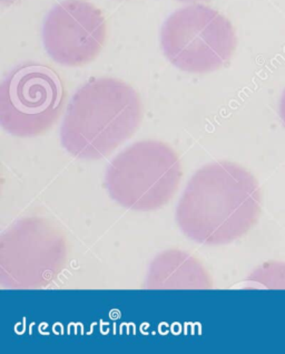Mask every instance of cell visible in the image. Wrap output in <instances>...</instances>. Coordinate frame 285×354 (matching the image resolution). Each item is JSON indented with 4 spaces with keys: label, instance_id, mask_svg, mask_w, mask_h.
<instances>
[{
    "label": "cell",
    "instance_id": "obj_10",
    "mask_svg": "<svg viewBox=\"0 0 285 354\" xmlns=\"http://www.w3.org/2000/svg\"><path fill=\"white\" fill-rule=\"evenodd\" d=\"M3 3H14V0H1Z\"/></svg>",
    "mask_w": 285,
    "mask_h": 354
},
{
    "label": "cell",
    "instance_id": "obj_11",
    "mask_svg": "<svg viewBox=\"0 0 285 354\" xmlns=\"http://www.w3.org/2000/svg\"><path fill=\"white\" fill-rule=\"evenodd\" d=\"M181 1H196V0H181Z\"/></svg>",
    "mask_w": 285,
    "mask_h": 354
},
{
    "label": "cell",
    "instance_id": "obj_9",
    "mask_svg": "<svg viewBox=\"0 0 285 354\" xmlns=\"http://www.w3.org/2000/svg\"><path fill=\"white\" fill-rule=\"evenodd\" d=\"M279 116H281V119L285 124V90L283 92L281 101H279Z\"/></svg>",
    "mask_w": 285,
    "mask_h": 354
},
{
    "label": "cell",
    "instance_id": "obj_3",
    "mask_svg": "<svg viewBox=\"0 0 285 354\" xmlns=\"http://www.w3.org/2000/svg\"><path fill=\"white\" fill-rule=\"evenodd\" d=\"M183 177L179 154L157 140L130 145L106 172L110 197L127 209L152 212L170 203Z\"/></svg>",
    "mask_w": 285,
    "mask_h": 354
},
{
    "label": "cell",
    "instance_id": "obj_2",
    "mask_svg": "<svg viewBox=\"0 0 285 354\" xmlns=\"http://www.w3.org/2000/svg\"><path fill=\"white\" fill-rule=\"evenodd\" d=\"M141 119V97L130 85L96 79L81 87L68 105L61 145L77 159H103L134 136Z\"/></svg>",
    "mask_w": 285,
    "mask_h": 354
},
{
    "label": "cell",
    "instance_id": "obj_5",
    "mask_svg": "<svg viewBox=\"0 0 285 354\" xmlns=\"http://www.w3.org/2000/svg\"><path fill=\"white\" fill-rule=\"evenodd\" d=\"M167 59L184 72L205 74L228 64L237 50L233 25L210 7L192 5L167 18L161 30Z\"/></svg>",
    "mask_w": 285,
    "mask_h": 354
},
{
    "label": "cell",
    "instance_id": "obj_8",
    "mask_svg": "<svg viewBox=\"0 0 285 354\" xmlns=\"http://www.w3.org/2000/svg\"><path fill=\"white\" fill-rule=\"evenodd\" d=\"M148 288H210V274L199 259L183 250H168L150 266Z\"/></svg>",
    "mask_w": 285,
    "mask_h": 354
},
{
    "label": "cell",
    "instance_id": "obj_7",
    "mask_svg": "<svg viewBox=\"0 0 285 354\" xmlns=\"http://www.w3.org/2000/svg\"><path fill=\"white\" fill-rule=\"evenodd\" d=\"M106 38L104 15L86 0L61 1L43 24V46L54 61L66 66L92 63L101 54Z\"/></svg>",
    "mask_w": 285,
    "mask_h": 354
},
{
    "label": "cell",
    "instance_id": "obj_4",
    "mask_svg": "<svg viewBox=\"0 0 285 354\" xmlns=\"http://www.w3.org/2000/svg\"><path fill=\"white\" fill-rule=\"evenodd\" d=\"M70 245L65 232L47 218H23L0 239V285L47 288L66 268Z\"/></svg>",
    "mask_w": 285,
    "mask_h": 354
},
{
    "label": "cell",
    "instance_id": "obj_1",
    "mask_svg": "<svg viewBox=\"0 0 285 354\" xmlns=\"http://www.w3.org/2000/svg\"><path fill=\"white\" fill-rule=\"evenodd\" d=\"M262 212V192L248 169L216 161L190 178L176 208V223L199 244H230L250 232Z\"/></svg>",
    "mask_w": 285,
    "mask_h": 354
},
{
    "label": "cell",
    "instance_id": "obj_6",
    "mask_svg": "<svg viewBox=\"0 0 285 354\" xmlns=\"http://www.w3.org/2000/svg\"><path fill=\"white\" fill-rule=\"evenodd\" d=\"M66 94L55 71L39 64L17 67L0 87V123L18 138L39 137L63 113Z\"/></svg>",
    "mask_w": 285,
    "mask_h": 354
}]
</instances>
